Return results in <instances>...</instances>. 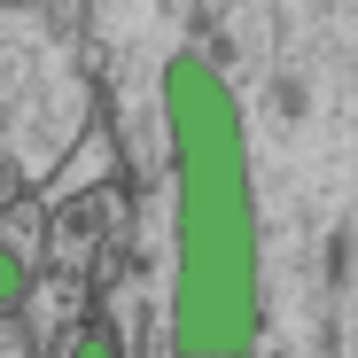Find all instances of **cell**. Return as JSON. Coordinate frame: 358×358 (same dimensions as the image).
<instances>
[{"label": "cell", "instance_id": "cell-1", "mask_svg": "<svg viewBox=\"0 0 358 358\" xmlns=\"http://www.w3.org/2000/svg\"><path fill=\"white\" fill-rule=\"evenodd\" d=\"M171 187H179V350H242L257 327V234L234 101L203 63H171Z\"/></svg>", "mask_w": 358, "mask_h": 358}]
</instances>
